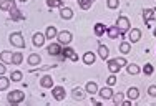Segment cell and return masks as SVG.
Listing matches in <instances>:
<instances>
[{
    "label": "cell",
    "instance_id": "6da1fadb",
    "mask_svg": "<svg viewBox=\"0 0 156 106\" xmlns=\"http://www.w3.org/2000/svg\"><path fill=\"white\" fill-rule=\"evenodd\" d=\"M23 100H25V93H23V91H20V90L12 91V93H9V96H7V101H9L10 104L22 103Z\"/></svg>",
    "mask_w": 156,
    "mask_h": 106
},
{
    "label": "cell",
    "instance_id": "7a4b0ae2",
    "mask_svg": "<svg viewBox=\"0 0 156 106\" xmlns=\"http://www.w3.org/2000/svg\"><path fill=\"white\" fill-rule=\"evenodd\" d=\"M9 42L12 43L13 46H17V48H23L25 46V40H23V35L20 33V32H15V33L10 35Z\"/></svg>",
    "mask_w": 156,
    "mask_h": 106
},
{
    "label": "cell",
    "instance_id": "3957f363",
    "mask_svg": "<svg viewBox=\"0 0 156 106\" xmlns=\"http://www.w3.org/2000/svg\"><path fill=\"white\" fill-rule=\"evenodd\" d=\"M116 27H118V30H120V33L123 35L126 33V32L129 30V27H131V23H129V20H128V17H118V22H116Z\"/></svg>",
    "mask_w": 156,
    "mask_h": 106
},
{
    "label": "cell",
    "instance_id": "277c9868",
    "mask_svg": "<svg viewBox=\"0 0 156 106\" xmlns=\"http://www.w3.org/2000/svg\"><path fill=\"white\" fill-rule=\"evenodd\" d=\"M10 17H12V20L13 22H20V20H23V15H22V12H20V10H18L17 9V7H15V2H13V0H12V5H10Z\"/></svg>",
    "mask_w": 156,
    "mask_h": 106
},
{
    "label": "cell",
    "instance_id": "5b68a950",
    "mask_svg": "<svg viewBox=\"0 0 156 106\" xmlns=\"http://www.w3.org/2000/svg\"><path fill=\"white\" fill-rule=\"evenodd\" d=\"M51 94H53V98L57 101H62V100H65L66 91H65L63 86H53V88H51Z\"/></svg>",
    "mask_w": 156,
    "mask_h": 106
},
{
    "label": "cell",
    "instance_id": "8992f818",
    "mask_svg": "<svg viewBox=\"0 0 156 106\" xmlns=\"http://www.w3.org/2000/svg\"><path fill=\"white\" fill-rule=\"evenodd\" d=\"M57 38H58V43L60 45H68L70 42H72V33L70 32H60V33L57 35Z\"/></svg>",
    "mask_w": 156,
    "mask_h": 106
},
{
    "label": "cell",
    "instance_id": "52a82bcc",
    "mask_svg": "<svg viewBox=\"0 0 156 106\" xmlns=\"http://www.w3.org/2000/svg\"><path fill=\"white\" fill-rule=\"evenodd\" d=\"M62 53L65 58H70L72 61H78V55L75 53V50L70 48V46H65V50H62Z\"/></svg>",
    "mask_w": 156,
    "mask_h": 106
},
{
    "label": "cell",
    "instance_id": "ba28073f",
    "mask_svg": "<svg viewBox=\"0 0 156 106\" xmlns=\"http://www.w3.org/2000/svg\"><path fill=\"white\" fill-rule=\"evenodd\" d=\"M140 38H141V30H138V28H131V32L128 33V40L131 43H136V42H140Z\"/></svg>",
    "mask_w": 156,
    "mask_h": 106
},
{
    "label": "cell",
    "instance_id": "9c48e42d",
    "mask_svg": "<svg viewBox=\"0 0 156 106\" xmlns=\"http://www.w3.org/2000/svg\"><path fill=\"white\" fill-rule=\"evenodd\" d=\"M60 53H62V46H60V43H51V45H48V55L58 56Z\"/></svg>",
    "mask_w": 156,
    "mask_h": 106
},
{
    "label": "cell",
    "instance_id": "30bf717a",
    "mask_svg": "<svg viewBox=\"0 0 156 106\" xmlns=\"http://www.w3.org/2000/svg\"><path fill=\"white\" fill-rule=\"evenodd\" d=\"M40 86L42 88H53V80H51V76H42V80H40Z\"/></svg>",
    "mask_w": 156,
    "mask_h": 106
},
{
    "label": "cell",
    "instance_id": "8fae6325",
    "mask_svg": "<svg viewBox=\"0 0 156 106\" xmlns=\"http://www.w3.org/2000/svg\"><path fill=\"white\" fill-rule=\"evenodd\" d=\"M57 35H58V32H57V28H55L53 25L47 27V32H45V38L47 40H55V38H57Z\"/></svg>",
    "mask_w": 156,
    "mask_h": 106
},
{
    "label": "cell",
    "instance_id": "7c38bea8",
    "mask_svg": "<svg viewBox=\"0 0 156 106\" xmlns=\"http://www.w3.org/2000/svg\"><path fill=\"white\" fill-rule=\"evenodd\" d=\"M154 13H156V9H146V10L143 12V18H144V22H146V23H151V20H153Z\"/></svg>",
    "mask_w": 156,
    "mask_h": 106
},
{
    "label": "cell",
    "instance_id": "4fadbf2b",
    "mask_svg": "<svg viewBox=\"0 0 156 106\" xmlns=\"http://www.w3.org/2000/svg\"><path fill=\"white\" fill-rule=\"evenodd\" d=\"M60 17L63 18V20H70V18L73 17V10L68 9V7H62L60 10Z\"/></svg>",
    "mask_w": 156,
    "mask_h": 106
},
{
    "label": "cell",
    "instance_id": "5bb4252c",
    "mask_svg": "<svg viewBox=\"0 0 156 106\" xmlns=\"http://www.w3.org/2000/svg\"><path fill=\"white\" fill-rule=\"evenodd\" d=\"M45 43V35L43 33H35L33 35V45L35 46H42Z\"/></svg>",
    "mask_w": 156,
    "mask_h": 106
},
{
    "label": "cell",
    "instance_id": "9a60e30c",
    "mask_svg": "<svg viewBox=\"0 0 156 106\" xmlns=\"http://www.w3.org/2000/svg\"><path fill=\"white\" fill-rule=\"evenodd\" d=\"M40 61H42V58L37 53H32L30 56H28V65H30V67H37V65H40Z\"/></svg>",
    "mask_w": 156,
    "mask_h": 106
},
{
    "label": "cell",
    "instance_id": "2e32d148",
    "mask_svg": "<svg viewBox=\"0 0 156 106\" xmlns=\"http://www.w3.org/2000/svg\"><path fill=\"white\" fill-rule=\"evenodd\" d=\"M100 96L103 100H111L113 98V91H111V88H101L100 90Z\"/></svg>",
    "mask_w": 156,
    "mask_h": 106
},
{
    "label": "cell",
    "instance_id": "e0dca14e",
    "mask_svg": "<svg viewBox=\"0 0 156 106\" xmlns=\"http://www.w3.org/2000/svg\"><path fill=\"white\" fill-rule=\"evenodd\" d=\"M83 63L85 65H93L95 63V55L91 53V52H87L83 55Z\"/></svg>",
    "mask_w": 156,
    "mask_h": 106
},
{
    "label": "cell",
    "instance_id": "ac0fdd59",
    "mask_svg": "<svg viewBox=\"0 0 156 106\" xmlns=\"http://www.w3.org/2000/svg\"><path fill=\"white\" fill-rule=\"evenodd\" d=\"M128 98H129L131 101L138 100V98H140V91H138V88H135V86H133V88H129V90H128Z\"/></svg>",
    "mask_w": 156,
    "mask_h": 106
},
{
    "label": "cell",
    "instance_id": "d6986e66",
    "mask_svg": "<svg viewBox=\"0 0 156 106\" xmlns=\"http://www.w3.org/2000/svg\"><path fill=\"white\" fill-rule=\"evenodd\" d=\"M12 55H13V53H10L9 50H3V52L0 53L2 61H3V63H12Z\"/></svg>",
    "mask_w": 156,
    "mask_h": 106
},
{
    "label": "cell",
    "instance_id": "ffe728a7",
    "mask_svg": "<svg viewBox=\"0 0 156 106\" xmlns=\"http://www.w3.org/2000/svg\"><path fill=\"white\" fill-rule=\"evenodd\" d=\"M87 93H90V94L98 93V86H96L95 81H88V83H87Z\"/></svg>",
    "mask_w": 156,
    "mask_h": 106
},
{
    "label": "cell",
    "instance_id": "44dd1931",
    "mask_svg": "<svg viewBox=\"0 0 156 106\" xmlns=\"http://www.w3.org/2000/svg\"><path fill=\"white\" fill-rule=\"evenodd\" d=\"M98 53H100V56H101L103 60H106V58H108V55H110V50H108V46H105V45H100V46H98Z\"/></svg>",
    "mask_w": 156,
    "mask_h": 106
},
{
    "label": "cell",
    "instance_id": "7402d4cb",
    "mask_svg": "<svg viewBox=\"0 0 156 106\" xmlns=\"http://www.w3.org/2000/svg\"><path fill=\"white\" fill-rule=\"evenodd\" d=\"M126 71H128V75H138V73L141 71V68L138 67V65H128L126 67Z\"/></svg>",
    "mask_w": 156,
    "mask_h": 106
},
{
    "label": "cell",
    "instance_id": "603a6c76",
    "mask_svg": "<svg viewBox=\"0 0 156 106\" xmlns=\"http://www.w3.org/2000/svg\"><path fill=\"white\" fill-rule=\"evenodd\" d=\"M113 103L116 104V106H121V103L125 101V98H123V93H113Z\"/></svg>",
    "mask_w": 156,
    "mask_h": 106
},
{
    "label": "cell",
    "instance_id": "cb8c5ba5",
    "mask_svg": "<svg viewBox=\"0 0 156 106\" xmlns=\"http://www.w3.org/2000/svg\"><path fill=\"white\" fill-rule=\"evenodd\" d=\"M72 93H73V98H75L76 101H81L85 98V93H83V90H81V88H75Z\"/></svg>",
    "mask_w": 156,
    "mask_h": 106
},
{
    "label": "cell",
    "instance_id": "d4e9b609",
    "mask_svg": "<svg viewBox=\"0 0 156 106\" xmlns=\"http://www.w3.org/2000/svg\"><path fill=\"white\" fill-rule=\"evenodd\" d=\"M106 32H108V36H110V38H113V40L118 38V35H121L120 30H118V27H110Z\"/></svg>",
    "mask_w": 156,
    "mask_h": 106
},
{
    "label": "cell",
    "instance_id": "484cf974",
    "mask_svg": "<svg viewBox=\"0 0 156 106\" xmlns=\"http://www.w3.org/2000/svg\"><path fill=\"white\" fill-rule=\"evenodd\" d=\"M105 32H106V27H105L103 23H96V25H95V35H96V36H101Z\"/></svg>",
    "mask_w": 156,
    "mask_h": 106
},
{
    "label": "cell",
    "instance_id": "4316f807",
    "mask_svg": "<svg viewBox=\"0 0 156 106\" xmlns=\"http://www.w3.org/2000/svg\"><path fill=\"white\" fill-rule=\"evenodd\" d=\"M10 85V78H5L3 75H0V91L2 90H7Z\"/></svg>",
    "mask_w": 156,
    "mask_h": 106
},
{
    "label": "cell",
    "instance_id": "83f0119b",
    "mask_svg": "<svg viewBox=\"0 0 156 106\" xmlns=\"http://www.w3.org/2000/svg\"><path fill=\"white\" fill-rule=\"evenodd\" d=\"M120 68H121V67H118V63H116L115 60H110V61H108V70H110L111 73H118V71H120Z\"/></svg>",
    "mask_w": 156,
    "mask_h": 106
},
{
    "label": "cell",
    "instance_id": "f1b7e54d",
    "mask_svg": "<svg viewBox=\"0 0 156 106\" xmlns=\"http://www.w3.org/2000/svg\"><path fill=\"white\" fill-rule=\"evenodd\" d=\"M22 61H23V55L22 53H13L12 55V63L13 65H20Z\"/></svg>",
    "mask_w": 156,
    "mask_h": 106
},
{
    "label": "cell",
    "instance_id": "f546056e",
    "mask_svg": "<svg viewBox=\"0 0 156 106\" xmlns=\"http://www.w3.org/2000/svg\"><path fill=\"white\" fill-rule=\"evenodd\" d=\"M47 5L50 9H57V7H63V2L62 0H47Z\"/></svg>",
    "mask_w": 156,
    "mask_h": 106
},
{
    "label": "cell",
    "instance_id": "4dcf8cb0",
    "mask_svg": "<svg viewBox=\"0 0 156 106\" xmlns=\"http://www.w3.org/2000/svg\"><path fill=\"white\" fill-rule=\"evenodd\" d=\"M91 3H93V0H78V5H80L83 10H88L91 7Z\"/></svg>",
    "mask_w": 156,
    "mask_h": 106
},
{
    "label": "cell",
    "instance_id": "1f68e13d",
    "mask_svg": "<svg viewBox=\"0 0 156 106\" xmlns=\"http://www.w3.org/2000/svg\"><path fill=\"white\" fill-rule=\"evenodd\" d=\"M129 50H131V45H129L128 42H121L120 52H121V53H129Z\"/></svg>",
    "mask_w": 156,
    "mask_h": 106
},
{
    "label": "cell",
    "instance_id": "d6a6232c",
    "mask_svg": "<svg viewBox=\"0 0 156 106\" xmlns=\"http://www.w3.org/2000/svg\"><path fill=\"white\" fill-rule=\"evenodd\" d=\"M12 5V0H0V10H9Z\"/></svg>",
    "mask_w": 156,
    "mask_h": 106
},
{
    "label": "cell",
    "instance_id": "836d02e7",
    "mask_svg": "<svg viewBox=\"0 0 156 106\" xmlns=\"http://www.w3.org/2000/svg\"><path fill=\"white\" fill-rule=\"evenodd\" d=\"M22 71H12V75H10V80H12V81H20L22 80Z\"/></svg>",
    "mask_w": 156,
    "mask_h": 106
},
{
    "label": "cell",
    "instance_id": "e575fe53",
    "mask_svg": "<svg viewBox=\"0 0 156 106\" xmlns=\"http://www.w3.org/2000/svg\"><path fill=\"white\" fill-rule=\"evenodd\" d=\"M106 5H108V9H118L120 0H106Z\"/></svg>",
    "mask_w": 156,
    "mask_h": 106
},
{
    "label": "cell",
    "instance_id": "d590c367",
    "mask_svg": "<svg viewBox=\"0 0 156 106\" xmlns=\"http://www.w3.org/2000/svg\"><path fill=\"white\" fill-rule=\"evenodd\" d=\"M143 70H144V75H148V76H150V75H153L154 68H153V65H151V63H146V65H144V68H143Z\"/></svg>",
    "mask_w": 156,
    "mask_h": 106
},
{
    "label": "cell",
    "instance_id": "8d00e7d4",
    "mask_svg": "<svg viewBox=\"0 0 156 106\" xmlns=\"http://www.w3.org/2000/svg\"><path fill=\"white\" fill-rule=\"evenodd\" d=\"M106 85L108 86H113V85H116V76H115V73H111V75L106 78Z\"/></svg>",
    "mask_w": 156,
    "mask_h": 106
},
{
    "label": "cell",
    "instance_id": "74e56055",
    "mask_svg": "<svg viewBox=\"0 0 156 106\" xmlns=\"http://www.w3.org/2000/svg\"><path fill=\"white\" fill-rule=\"evenodd\" d=\"M148 93H150V96L156 98V85H151L150 88H148Z\"/></svg>",
    "mask_w": 156,
    "mask_h": 106
},
{
    "label": "cell",
    "instance_id": "f35d334b",
    "mask_svg": "<svg viewBox=\"0 0 156 106\" xmlns=\"http://www.w3.org/2000/svg\"><path fill=\"white\" fill-rule=\"evenodd\" d=\"M118 63V67H126V60L123 56H120V58H116V60H115Z\"/></svg>",
    "mask_w": 156,
    "mask_h": 106
},
{
    "label": "cell",
    "instance_id": "ab89813d",
    "mask_svg": "<svg viewBox=\"0 0 156 106\" xmlns=\"http://www.w3.org/2000/svg\"><path fill=\"white\" fill-rule=\"evenodd\" d=\"M5 70H7V68L3 67V63H0V75H3V73H5Z\"/></svg>",
    "mask_w": 156,
    "mask_h": 106
},
{
    "label": "cell",
    "instance_id": "60d3db41",
    "mask_svg": "<svg viewBox=\"0 0 156 106\" xmlns=\"http://www.w3.org/2000/svg\"><path fill=\"white\" fill-rule=\"evenodd\" d=\"M153 35H154V36H156V28H154V30H153Z\"/></svg>",
    "mask_w": 156,
    "mask_h": 106
},
{
    "label": "cell",
    "instance_id": "b9f144b4",
    "mask_svg": "<svg viewBox=\"0 0 156 106\" xmlns=\"http://www.w3.org/2000/svg\"><path fill=\"white\" fill-rule=\"evenodd\" d=\"M22 2H27V0H22Z\"/></svg>",
    "mask_w": 156,
    "mask_h": 106
}]
</instances>
